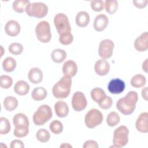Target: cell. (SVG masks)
Here are the masks:
<instances>
[{
  "instance_id": "cell-25",
  "label": "cell",
  "mask_w": 148,
  "mask_h": 148,
  "mask_svg": "<svg viewBox=\"0 0 148 148\" xmlns=\"http://www.w3.org/2000/svg\"><path fill=\"white\" fill-rule=\"evenodd\" d=\"M3 105L7 111L11 112L16 109L17 107L18 101L13 96H8L4 99Z\"/></svg>"
},
{
  "instance_id": "cell-22",
  "label": "cell",
  "mask_w": 148,
  "mask_h": 148,
  "mask_svg": "<svg viewBox=\"0 0 148 148\" xmlns=\"http://www.w3.org/2000/svg\"><path fill=\"white\" fill-rule=\"evenodd\" d=\"M75 21L78 27H85L90 22L89 14L85 11H80L76 14Z\"/></svg>"
},
{
  "instance_id": "cell-32",
  "label": "cell",
  "mask_w": 148,
  "mask_h": 148,
  "mask_svg": "<svg viewBox=\"0 0 148 148\" xmlns=\"http://www.w3.org/2000/svg\"><path fill=\"white\" fill-rule=\"evenodd\" d=\"M36 139L40 142L46 143L50 140V132L45 128L39 129L36 134Z\"/></svg>"
},
{
  "instance_id": "cell-9",
  "label": "cell",
  "mask_w": 148,
  "mask_h": 148,
  "mask_svg": "<svg viewBox=\"0 0 148 148\" xmlns=\"http://www.w3.org/2000/svg\"><path fill=\"white\" fill-rule=\"evenodd\" d=\"M114 47V42L108 39L102 40L98 47V54L101 58L106 60L112 57L113 49Z\"/></svg>"
},
{
  "instance_id": "cell-11",
  "label": "cell",
  "mask_w": 148,
  "mask_h": 148,
  "mask_svg": "<svg viewBox=\"0 0 148 148\" xmlns=\"http://www.w3.org/2000/svg\"><path fill=\"white\" fill-rule=\"evenodd\" d=\"M125 84L123 80L119 78L113 79L108 83V91L112 94H119L125 90Z\"/></svg>"
},
{
  "instance_id": "cell-5",
  "label": "cell",
  "mask_w": 148,
  "mask_h": 148,
  "mask_svg": "<svg viewBox=\"0 0 148 148\" xmlns=\"http://www.w3.org/2000/svg\"><path fill=\"white\" fill-rule=\"evenodd\" d=\"M129 130L125 125L117 127L113 132V143L115 147H123L128 142Z\"/></svg>"
},
{
  "instance_id": "cell-14",
  "label": "cell",
  "mask_w": 148,
  "mask_h": 148,
  "mask_svg": "<svg viewBox=\"0 0 148 148\" xmlns=\"http://www.w3.org/2000/svg\"><path fill=\"white\" fill-rule=\"evenodd\" d=\"M135 49L140 52L145 51L148 49V32L142 33L134 42Z\"/></svg>"
},
{
  "instance_id": "cell-17",
  "label": "cell",
  "mask_w": 148,
  "mask_h": 148,
  "mask_svg": "<svg viewBox=\"0 0 148 148\" xmlns=\"http://www.w3.org/2000/svg\"><path fill=\"white\" fill-rule=\"evenodd\" d=\"M109 23L108 17L103 14L97 15L94 21L93 27L95 31L101 32L105 29Z\"/></svg>"
},
{
  "instance_id": "cell-24",
  "label": "cell",
  "mask_w": 148,
  "mask_h": 148,
  "mask_svg": "<svg viewBox=\"0 0 148 148\" xmlns=\"http://www.w3.org/2000/svg\"><path fill=\"white\" fill-rule=\"evenodd\" d=\"M47 95V91L43 87L35 88L31 93V97L35 101H39L43 100Z\"/></svg>"
},
{
  "instance_id": "cell-36",
  "label": "cell",
  "mask_w": 148,
  "mask_h": 148,
  "mask_svg": "<svg viewBox=\"0 0 148 148\" xmlns=\"http://www.w3.org/2000/svg\"><path fill=\"white\" fill-rule=\"evenodd\" d=\"M13 84L12 78L8 75H1L0 76V86L4 89L10 88Z\"/></svg>"
},
{
  "instance_id": "cell-8",
  "label": "cell",
  "mask_w": 148,
  "mask_h": 148,
  "mask_svg": "<svg viewBox=\"0 0 148 148\" xmlns=\"http://www.w3.org/2000/svg\"><path fill=\"white\" fill-rule=\"evenodd\" d=\"M54 24L59 35L64 33L71 32V31L68 18L62 13H57L54 16Z\"/></svg>"
},
{
  "instance_id": "cell-30",
  "label": "cell",
  "mask_w": 148,
  "mask_h": 148,
  "mask_svg": "<svg viewBox=\"0 0 148 148\" xmlns=\"http://www.w3.org/2000/svg\"><path fill=\"white\" fill-rule=\"evenodd\" d=\"M105 10L109 14H114L117 10L119 3L116 0H106L104 2Z\"/></svg>"
},
{
  "instance_id": "cell-29",
  "label": "cell",
  "mask_w": 148,
  "mask_h": 148,
  "mask_svg": "<svg viewBox=\"0 0 148 148\" xmlns=\"http://www.w3.org/2000/svg\"><path fill=\"white\" fill-rule=\"evenodd\" d=\"M29 3L28 0H16L13 2L12 8L15 12L22 13L25 10L27 5Z\"/></svg>"
},
{
  "instance_id": "cell-4",
  "label": "cell",
  "mask_w": 148,
  "mask_h": 148,
  "mask_svg": "<svg viewBox=\"0 0 148 148\" xmlns=\"http://www.w3.org/2000/svg\"><path fill=\"white\" fill-rule=\"evenodd\" d=\"M25 11L27 14L30 17L43 18L48 13V7L43 2L29 3L27 5Z\"/></svg>"
},
{
  "instance_id": "cell-16",
  "label": "cell",
  "mask_w": 148,
  "mask_h": 148,
  "mask_svg": "<svg viewBox=\"0 0 148 148\" xmlns=\"http://www.w3.org/2000/svg\"><path fill=\"white\" fill-rule=\"evenodd\" d=\"M21 27L19 23L13 20L8 21L5 26V31L6 34L10 36H16L19 34Z\"/></svg>"
},
{
  "instance_id": "cell-27",
  "label": "cell",
  "mask_w": 148,
  "mask_h": 148,
  "mask_svg": "<svg viewBox=\"0 0 148 148\" xmlns=\"http://www.w3.org/2000/svg\"><path fill=\"white\" fill-rule=\"evenodd\" d=\"M2 65L3 69L5 72H11L15 69L17 63L16 60L13 58L11 57H8L3 60Z\"/></svg>"
},
{
  "instance_id": "cell-10",
  "label": "cell",
  "mask_w": 148,
  "mask_h": 148,
  "mask_svg": "<svg viewBox=\"0 0 148 148\" xmlns=\"http://www.w3.org/2000/svg\"><path fill=\"white\" fill-rule=\"evenodd\" d=\"M72 108L77 112L83 110L87 105V101L85 95L81 91L75 92L71 101Z\"/></svg>"
},
{
  "instance_id": "cell-20",
  "label": "cell",
  "mask_w": 148,
  "mask_h": 148,
  "mask_svg": "<svg viewBox=\"0 0 148 148\" xmlns=\"http://www.w3.org/2000/svg\"><path fill=\"white\" fill-rule=\"evenodd\" d=\"M29 80L34 84L40 83L43 79V73L40 69L37 67L31 68L28 73Z\"/></svg>"
},
{
  "instance_id": "cell-39",
  "label": "cell",
  "mask_w": 148,
  "mask_h": 148,
  "mask_svg": "<svg viewBox=\"0 0 148 148\" xmlns=\"http://www.w3.org/2000/svg\"><path fill=\"white\" fill-rule=\"evenodd\" d=\"M90 6L94 11L101 12L103 9L104 2L103 1H91Z\"/></svg>"
},
{
  "instance_id": "cell-13",
  "label": "cell",
  "mask_w": 148,
  "mask_h": 148,
  "mask_svg": "<svg viewBox=\"0 0 148 148\" xmlns=\"http://www.w3.org/2000/svg\"><path fill=\"white\" fill-rule=\"evenodd\" d=\"M135 127L136 130L142 133H147L148 132V113L147 112H142L138 116Z\"/></svg>"
},
{
  "instance_id": "cell-43",
  "label": "cell",
  "mask_w": 148,
  "mask_h": 148,
  "mask_svg": "<svg viewBox=\"0 0 148 148\" xmlns=\"http://www.w3.org/2000/svg\"><path fill=\"white\" fill-rule=\"evenodd\" d=\"M148 1L147 0H139V1H133L134 5L138 8L142 9L147 6Z\"/></svg>"
},
{
  "instance_id": "cell-15",
  "label": "cell",
  "mask_w": 148,
  "mask_h": 148,
  "mask_svg": "<svg viewBox=\"0 0 148 148\" xmlns=\"http://www.w3.org/2000/svg\"><path fill=\"white\" fill-rule=\"evenodd\" d=\"M94 70L99 76L106 75L110 70V64L106 60L99 59L95 63Z\"/></svg>"
},
{
  "instance_id": "cell-6",
  "label": "cell",
  "mask_w": 148,
  "mask_h": 148,
  "mask_svg": "<svg viewBox=\"0 0 148 148\" xmlns=\"http://www.w3.org/2000/svg\"><path fill=\"white\" fill-rule=\"evenodd\" d=\"M35 34L37 39L42 43H48L51 39L50 26L48 21H40L35 27Z\"/></svg>"
},
{
  "instance_id": "cell-38",
  "label": "cell",
  "mask_w": 148,
  "mask_h": 148,
  "mask_svg": "<svg viewBox=\"0 0 148 148\" xmlns=\"http://www.w3.org/2000/svg\"><path fill=\"white\" fill-rule=\"evenodd\" d=\"M99 106L103 109H109L113 104V99L109 96H106L105 98L100 102L98 103Z\"/></svg>"
},
{
  "instance_id": "cell-1",
  "label": "cell",
  "mask_w": 148,
  "mask_h": 148,
  "mask_svg": "<svg viewBox=\"0 0 148 148\" xmlns=\"http://www.w3.org/2000/svg\"><path fill=\"white\" fill-rule=\"evenodd\" d=\"M138 95L134 91H129L125 97L120 98L116 103V108L123 114L130 115L135 109Z\"/></svg>"
},
{
  "instance_id": "cell-3",
  "label": "cell",
  "mask_w": 148,
  "mask_h": 148,
  "mask_svg": "<svg viewBox=\"0 0 148 148\" xmlns=\"http://www.w3.org/2000/svg\"><path fill=\"white\" fill-rule=\"evenodd\" d=\"M52 116L51 108L48 105H42L34 113L33 122L36 125H43L51 119Z\"/></svg>"
},
{
  "instance_id": "cell-42",
  "label": "cell",
  "mask_w": 148,
  "mask_h": 148,
  "mask_svg": "<svg viewBox=\"0 0 148 148\" xmlns=\"http://www.w3.org/2000/svg\"><path fill=\"white\" fill-rule=\"evenodd\" d=\"M10 147L11 148H24V145L21 140L15 139L11 142Z\"/></svg>"
},
{
  "instance_id": "cell-21",
  "label": "cell",
  "mask_w": 148,
  "mask_h": 148,
  "mask_svg": "<svg viewBox=\"0 0 148 148\" xmlns=\"http://www.w3.org/2000/svg\"><path fill=\"white\" fill-rule=\"evenodd\" d=\"M29 90V84L24 80H19L14 84V91L18 95H25L28 93Z\"/></svg>"
},
{
  "instance_id": "cell-23",
  "label": "cell",
  "mask_w": 148,
  "mask_h": 148,
  "mask_svg": "<svg viewBox=\"0 0 148 148\" xmlns=\"http://www.w3.org/2000/svg\"><path fill=\"white\" fill-rule=\"evenodd\" d=\"M51 58L56 63H61L66 58V53L62 49H56L52 51Z\"/></svg>"
},
{
  "instance_id": "cell-40",
  "label": "cell",
  "mask_w": 148,
  "mask_h": 148,
  "mask_svg": "<svg viewBox=\"0 0 148 148\" xmlns=\"http://www.w3.org/2000/svg\"><path fill=\"white\" fill-rule=\"evenodd\" d=\"M29 133V129H16L13 131V134L17 138L26 136Z\"/></svg>"
},
{
  "instance_id": "cell-7",
  "label": "cell",
  "mask_w": 148,
  "mask_h": 148,
  "mask_svg": "<svg viewBox=\"0 0 148 148\" xmlns=\"http://www.w3.org/2000/svg\"><path fill=\"white\" fill-rule=\"evenodd\" d=\"M103 119V114L99 110L91 109L88 111L85 116V124L88 128H94L102 123Z\"/></svg>"
},
{
  "instance_id": "cell-44",
  "label": "cell",
  "mask_w": 148,
  "mask_h": 148,
  "mask_svg": "<svg viewBox=\"0 0 148 148\" xmlns=\"http://www.w3.org/2000/svg\"><path fill=\"white\" fill-rule=\"evenodd\" d=\"M142 96L143 97V98L145 100H147L148 98V96H147V87H146L145 88H143L142 90Z\"/></svg>"
},
{
  "instance_id": "cell-41",
  "label": "cell",
  "mask_w": 148,
  "mask_h": 148,
  "mask_svg": "<svg viewBox=\"0 0 148 148\" xmlns=\"http://www.w3.org/2000/svg\"><path fill=\"white\" fill-rule=\"evenodd\" d=\"M84 148H98L99 146L97 142L93 140H88L86 141L83 145Z\"/></svg>"
},
{
  "instance_id": "cell-19",
  "label": "cell",
  "mask_w": 148,
  "mask_h": 148,
  "mask_svg": "<svg viewBox=\"0 0 148 148\" xmlns=\"http://www.w3.org/2000/svg\"><path fill=\"white\" fill-rule=\"evenodd\" d=\"M54 110L56 115L61 118L65 117L69 113L68 104L63 101H58L55 103Z\"/></svg>"
},
{
  "instance_id": "cell-18",
  "label": "cell",
  "mask_w": 148,
  "mask_h": 148,
  "mask_svg": "<svg viewBox=\"0 0 148 148\" xmlns=\"http://www.w3.org/2000/svg\"><path fill=\"white\" fill-rule=\"evenodd\" d=\"M77 72L76 63L73 60H68L64 62L62 66V72L64 76H68L71 77L75 76Z\"/></svg>"
},
{
  "instance_id": "cell-37",
  "label": "cell",
  "mask_w": 148,
  "mask_h": 148,
  "mask_svg": "<svg viewBox=\"0 0 148 148\" xmlns=\"http://www.w3.org/2000/svg\"><path fill=\"white\" fill-rule=\"evenodd\" d=\"M73 40V36L71 32L64 33L60 35L59 42L63 45H69L71 44Z\"/></svg>"
},
{
  "instance_id": "cell-33",
  "label": "cell",
  "mask_w": 148,
  "mask_h": 148,
  "mask_svg": "<svg viewBox=\"0 0 148 148\" xmlns=\"http://www.w3.org/2000/svg\"><path fill=\"white\" fill-rule=\"evenodd\" d=\"M10 124L8 119L1 117L0 118V134L5 135L10 131Z\"/></svg>"
},
{
  "instance_id": "cell-2",
  "label": "cell",
  "mask_w": 148,
  "mask_h": 148,
  "mask_svg": "<svg viewBox=\"0 0 148 148\" xmlns=\"http://www.w3.org/2000/svg\"><path fill=\"white\" fill-rule=\"evenodd\" d=\"M72 79L68 76H62L52 88V93L58 99H64L68 97L71 92Z\"/></svg>"
},
{
  "instance_id": "cell-45",
  "label": "cell",
  "mask_w": 148,
  "mask_h": 148,
  "mask_svg": "<svg viewBox=\"0 0 148 148\" xmlns=\"http://www.w3.org/2000/svg\"><path fill=\"white\" fill-rule=\"evenodd\" d=\"M147 60L148 59H146L142 64L143 71H144L145 72H147Z\"/></svg>"
},
{
  "instance_id": "cell-28",
  "label": "cell",
  "mask_w": 148,
  "mask_h": 148,
  "mask_svg": "<svg viewBox=\"0 0 148 148\" xmlns=\"http://www.w3.org/2000/svg\"><path fill=\"white\" fill-rule=\"evenodd\" d=\"M146 83V79L145 76L141 74L134 75L131 79V84L135 88H140L143 87Z\"/></svg>"
},
{
  "instance_id": "cell-12",
  "label": "cell",
  "mask_w": 148,
  "mask_h": 148,
  "mask_svg": "<svg viewBox=\"0 0 148 148\" xmlns=\"http://www.w3.org/2000/svg\"><path fill=\"white\" fill-rule=\"evenodd\" d=\"M13 123L15 128L27 129L29 128V122L27 116L22 113L15 114L13 118Z\"/></svg>"
},
{
  "instance_id": "cell-31",
  "label": "cell",
  "mask_w": 148,
  "mask_h": 148,
  "mask_svg": "<svg viewBox=\"0 0 148 148\" xmlns=\"http://www.w3.org/2000/svg\"><path fill=\"white\" fill-rule=\"evenodd\" d=\"M120 122V116L119 114L115 112L109 113L106 118L107 124L109 127H114Z\"/></svg>"
},
{
  "instance_id": "cell-34",
  "label": "cell",
  "mask_w": 148,
  "mask_h": 148,
  "mask_svg": "<svg viewBox=\"0 0 148 148\" xmlns=\"http://www.w3.org/2000/svg\"><path fill=\"white\" fill-rule=\"evenodd\" d=\"M49 128L53 134H60L63 131V125L59 120H55L50 124Z\"/></svg>"
},
{
  "instance_id": "cell-26",
  "label": "cell",
  "mask_w": 148,
  "mask_h": 148,
  "mask_svg": "<svg viewBox=\"0 0 148 148\" xmlns=\"http://www.w3.org/2000/svg\"><path fill=\"white\" fill-rule=\"evenodd\" d=\"M106 96V95L105 91L99 87H95L91 91V97L92 100L97 103L102 101Z\"/></svg>"
},
{
  "instance_id": "cell-35",
  "label": "cell",
  "mask_w": 148,
  "mask_h": 148,
  "mask_svg": "<svg viewBox=\"0 0 148 148\" xmlns=\"http://www.w3.org/2000/svg\"><path fill=\"white\" fill-rule=\"evenodd\" d=\"M23 46L21 44L17 42H14L11 43L9 47L8 50L13 55H19L23 51Z\"/></svg>"
},
{
  "instance_id": "cell-46",
  "label": "cell",
  "mask_w": 148,
  "mask_h": 148,
  "mask_svg": "<svg viewBox=\"0 0 148 148\" xmlns=\"http://www.w3.org/2000/svg\"><path fill=\"white\" fill-rule=\"evenodd\" d=\"M60 147H72V146H71L70 145L68 144L67 143H65V144H63V145H61Z\"/></svg>"
}]
</instances>
